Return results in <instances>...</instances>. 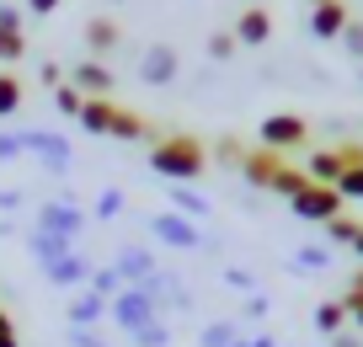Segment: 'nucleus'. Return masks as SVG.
<instances>
[{
    "label": "nucleus",
    "mask_w": 363,
    "mask_h": 347,
    "mask_svg": "<svg viewBox=\"0 0 363 347\" xmlns=\"http://www.w3.org/2000/svg\"><path fill=\"white\" fill-rule=\"evenodd\" d=\"M69 347H107L96 331H80V326H69Z\"/></svg>",
    "instance_id": "c9c22d12"
},
{
    "label": "nucleus",
    "mask_w": 363,
    "mask_h": 347,
    "mask_svg": "<svg viewBox=\"0 0 363 347\" xmlns=\"http://www.w3.org/2000/svg\"><path fill=\"white\" fill-rule=\"evenodd\" d=\"M54 107L65 112V118H75V123H80V107H86V97H80V91H75V86L65 80V86L54 91Z\"/></svg>",
    "instance_id": "cd10ccee"
},
{
    "label": "nucleus",
    "mask_w": 363,
    "mask_h": 347,
    "mask_svg": "<svg viewBox=\"0 0 363 347\" xmlns=\"http://www.w3.org/2000/svg\"><path fill=\"white\" fill-rule=\"evenodd\" d=\"M38 75H43V86H54V91H59V86H65V70H59V65H54V59H48V65H43V70H38Z\"/></svg>",
    "instance_id": "a19ab883"
},
{
    "label": "nucleus",
    "mask_w": 363,
    "mask_h": 347,
    "mask_svg": "<svg viewBox=\"0 0 363 347\" xmlns=\"http://www.w3.org/2000/svg\"><path fill=\"white\" fill-rule=\"evenodd\" d=\"M6 331H16V326H11V315H6V310H0V336H6Z\"/></svg>",
    "instance_id": "49530a36"
},
{
    "label": "nucleus",
    "mask_w": 363,
    "mask_h": 347,
    "mask_svg": "<svg viewBox=\"0 0 363 347\" xmlns=\"http://www.w3.org/2000/svg\"><path fill=\"white\" fill-rule=\"evenodd\" d=\"M113 118H118L113 97H86V107H80V128H86V134H107L113 139Z\"/></svg>",
    "instance_id": "2eb2a0df"
},
{
    "label": "nucleus",
    "mask_w": 363,
    "mask_h": 347,
    "mask_svg": "<svg viewBox=\"0 0 363 347\" xmlns=\"http://www.w3.org/2000/svg\"><path fill=\"white\" fill-rule=\"evenodd\" d=\"M235 347H246V336H240V342H235Z\"/></svg>",
    "instance_id": "3c124183"
},
{
    "label": "nucleus",
    "mask_w": 363,
    "mask_h": 347,
    "mask_svg": "<svg viewBox=\"0 0 363 347\" xmlns=\"http://www.w3.org/2000/svg\"><path fill=\"white\" fill-rule=\"evenodd\" d=\"M107 315V299L102 294H91V289H80L75 299H69V326H80V331H91V326Z\"/></svg>",
    "instance_id": "f3484780"
},
{
    "label": "nucleus",
    "mask_w": 363,
    "mask_h": 347,
    "mask_svg": "<svg viewBox=\"0 0 363 347\" xmlns=\"http://www.w3.org/2000/svg\"><path fill=\"white\" fill-rule=\"evenodd\" d=\"M272 38V16L262 11V6H246V11H240V22H235V43L240 48H262Z\"/></svg>",
    "instance_id": "4468645a"
},
{
    "label": "nucleus",
    "mask_w": 363,
    "mask_h": 347,
    "mask_svg": "<svg viewBox=\"0 0 363 347\" xmlns=\"http://www.w3.org/2000/svg\"><path fill=\"white\" fill-rule=\"evenodd\" d=\"M208 166V145L198 134H155L150 139V171L166 182H193Z\"/></svg>",
    "instance_id": "f257e3e1"
},
{
    "label": "nucleus",
    "mask_w": 363,
    "mask_h": 347,
    "mask_svg": "<svg viewBox=\"0 0 363 347\" xmlns=\"http://www.w3.org/2000/svg\"><path fill=\"white\" fill-rule=\"evenodd\" d=\"M337 192L347 203H363V166H352V171H342V182H337Z\"/></svg>",
    "instance_id": "7c9ffc66"
},
{
    "label": "nucleus",
    "mask_w": 363,
    "mask_h": 347,
    "mask_svg": "<svg viewBox=\"0 0 363 347\" xmlns=\"http://www.w3.org/2000/svg\"><path fill=\"white\" fill-rule=\"evenodd\" d=\"M246 321H267V294H251L246 299Z\"/></svg>",
    "instance_id": "58836bf2"
},
{
    "label": "nucleus",
    "mask_w": 363,
    "mask_h": 347,
    "mask_svg": "<svg viewBox=\"0 0 363 347\" xmlns=\"http://www.w3.org/2000/svg\"><path fill=\"white\" fill-rule=\"evenodd\" d=\"M342 192L337 187H320V182H310L305 192H299V198H289V209H294V219H310V224H331L342 214Z\"/></svg>",
    "instance_id": "20e7f679"
},
{
    "label": "nucleus",
    "mask_w": 363,
    "mask_h": 347,
    "mask_svg": "<svg viewBox=\"0 0 363 347\" xmlns=\"http://www.w3.org/2000/svg\"><path fill=\"white\" fill-rule=\"evenodd\" d=\"M113 139H128V145H134V139H155V128H150L139 112L118 107V118H113Z\"/></svg>",
    "instance_id": "4be33fe9"
},
{
    "label": "nucleus",
    "mask_w": 363,
    "mask_h": 347,
    "mask_svg": "<svg viewBox=\"0 0 363 347\" xmlns=\"http://www.w3.org/2000/svg\"><path fill=\"white\" fill-rule=\"evenodd\" d=\"M337 43H342V48H347V54H352V59L363 65V22H347V33H342Z\"/></svg>",
    "instance_id": "72a5a7b5"
},
{
    "label": "nucleus",
    "mask_w": 363,
    "mask_h": 347,
    "mask_svg": "<svg viewBox=\"0 0 363 347\" xmlns=\"http://www.w3.org/2000/svg\"><path fill=\"white\" fill-rule=\"evenodd\" d=\"M177 75H182V54L171 43H150L145 54H139V80H145V86H171Z\"/></svg>",
    "instance_id": "0eeeda50"
},
{
    "label": "nucleus",
    "mask_w": 363,
    "mask_h": 347,
    "mask_svg": "<svg viewBox=\"0 0 363 347\" xmlns=\"http://www.w3.org/2000/svg\"><path fill=\"white\" fill-rule=\"evenodd\" d=\"M0 27H11V33H22V6H0Z\"/></svg>",
    "instance_id": "ea45409f"
},
{
    "label": "nucleus",
    "mask_w": 363,
    "mask_h": 347,
    "mask_svg": "<svg viewBox=\"0 0 363 347\" xmlns=\"http://www.w3.org/2000/svg\"><path fill=\"white\" fill-rule=\"evenodd\" d=\"M326 230V246H358V236H363V219H352V214H337L331 224H320Z\"/></svg>",
    "instance_id": "412c9836"
},
{
    "label": "nucleus",
    "mask_w": 363,
    "mask_h": 347,
    "mask_svg": "<svg viewBox=\"0 0 363 347\" xmlns=\"http://www.w3.org/2000/svg\"><path fill=\"white\" fill-rule=\"evenodd\" d=\"M305 187H310V171H299V166H284V177L272 182V192H278V198H299Z\"/></svg>",
    "instance_id": "393cba45"
},
{
    "label": "nucleus",
    "mask_w": 363,
    "mask_h": 347,
    "mask_svg": "<svg viewBox=\"0 0 363 347\" xmlns=\"http://www.w3.org/2000/svg\"><path fill=\"white\" fill-rule=\"evenodd\" d=\"M225 283L240 294H257V272H246V268H225Z\"/></svg>",
    "instance_id": "f704fd0d"
},
{
    "label": "nucleus",
    "mask_w": 363,
    "mask_h": 347,
    "mask_svg": "<svg viewBox=\"0 0 363 347\" xmlns=\"http://www.w3.org/2000/svg\"><path fill=\"white\" fill-rule=\"evenodd\" d=\"M22 155L43 160L54 177H59V171H69V145L59 134H43V128H27V134H22Z\"/></svg>",
    "instance_id": "6e6552de"
},
{
    "label": "nucleus",
    "mask_w": 363,
    "mask_h": 347,
    "mask_svg": "<svg viewBox=\"0 0 363 347\" xmlns=\"http://www.w3.org/2000/svg\"><path fill=\"white\" fill-rule=\"evenodd\" d=\"M246 347H284L278 336H267V331H257V336H246Z\"/></svg>",
    "instance_id": "c03bdc74"
},
{
    "label": "nucleus",
    "mask_w": 363,
    "mask_h": 347,
    "mask_svg": "<svg viewBox=\"0 0 363 347\" xmlns=\"http://www.w3.org/2000/svg\"><path fill=\"white\" fill-rule=\"evenodd\" d=\"M347 6H342V0H331V6H310V33L320 38V43H337L342 33H347Z\"/></svg>",
    "instance_id": "f8f14e48"
},
{
    "label": "nucleus",
    "mask_w": 363,
    "mask_h": 347,
    "mask_svg": "<svg viewBox=\"0 0 363 347\" xmlns=\"http://www.w3.org/2000/svg\"><path fill=\"white\" fill-rule=\"evenodd\" d=\"M171 209L187 214V219H198V224L208 219V198H203V192H193L187 182H177V187H171Z\"/></svg>",
    "instance_id": "6ab92c4d"
},
{
    "label": "nucleus",
    "mask_w": 363,
    "mask_h": 347,
    "mask_svg": "<svg viewBox=\"0 0 363 347\" xmlns=\"http://www.w3.org/2000/svg\"><path fill=\"white\" fill-rule=\"evenodd\" d=\"M235 33H214V38H208V59H235Z\"/></svg>",
    "instance_id": "473e14b6"
},
{
    "label": "nucleus",
    "mask_w": 363,
    "mask_h": 347,
    "mask_svg": "<svg viewBox=\"0 0 363 347\" xmlns=\"http://www.w3.org/2000/svg\"><path fill=\"white\" fill-rule=\"evenodd\" d=\"M315 331L326 336V342H331L337 331H347V304H342V299H320V304H315Z\"/></svg>",
    "instance_id": "a211bd4d"
},
{
    "label": "nucleus",
    "mask_w": 363,
    "mask_h": 347,
    "mask_svg": "<svg viewBox=\"0 0 363 347\" xmlns=\"http://www.w3.org/2000/svg\"><path fill=\"white\" fill-rule=\"evenodd\" d=\"M257 134H262V150H278V155L310 145V123L299 118V112H272V118H262Z\"/></svg>",
    "instance_id": "f03ea898"
},
{
    "label": "nucleus",
    "mask_w": 363,
    "mask_h": 347,
    "mask_svg": "<svg viewBox=\"0 0 363 347\" xmlns=\"http://www.w3.org/2000/svg\"><path fill=\"white\" fill-rule=\"evenodd\" d=\"M347 294H363V268L352 272V283H347Z\"/></svg>",
    "instance_id": "a18cd8bd"
},
{
    "label": "nucleus",
    "mask_w": 363,
    "mask_h": 347,
    "mask_svg": "<svg viewBox=\"0 0 363 347\" xmlns=\"http://www.w3.org/2000/svg\"><path fill=\"white\" fill-rule=\"evenodd\" d=\"M0 347H22V342H16V331H6V336H0Z\"/></svg>",
    "instance_id": "de8ad7c7"
},
{
    "label": "nucleus",
    "mask_w": 363,
    "mask_h": 347,
    "mask_svg": "<svg viewBox=\"0 0 363 347\" xmlns=\"http://www.w3.org/2000/svg\"><path fill=\"white\" fill-rule=\"evenodd\" d=\"M284 166H289V155H278V150H246V160H240V177L251 182V187H267L272 192V182L284 177Z\"/></svg>",
    "instance_id": "1a4fd4ad"
},
{
    "label": "nucleus",
    "mask_w": 363,
    "mask_h": 347,
    "mask_svg": "<svg viewBox=\"0 0 363 347\" xmlns=\"http://www.w3.org/2000/svg\"><path fill=\"white\" fill-rule=\"evenodd\" d=\"M16 59H27V33L0 27V65H16Z\"/></svg>",
    "instance_id": "a878e982"
},
{
    "label": "nucleus",
    "mask_w": 363,
    "mask_h": 347,
    "mask_svg": "<svg viewBox=\"0 0 363 347\" xmlns=\"http://www.w3.org/2000/svg\"><path fill=\"white\" fill-rule=\"evenodd\" d=\"M118 214H123V192L107 187L102 198H96V219H118Z\"/></svg>",
    "instance_id": "2f4dec72"
},
{
    "label": "nucleus",
    "mask_w": 363,
    "mask_h": 347,
    "mask_svg": "<svg viewBox=\"0 0 363 347\" xmlns=\"http://www.w3.org/2000/svg\"><path fill=\"white\" fill-rule=\"evenodd\" d=\"M352 251H358V257H363V236H358V246H352Z\"/></svg>",
    "instance_id": "09e8293b"
},
{
    "label": "nucleus",
    "mask_w": 363,
    "mask_h": 347,
    "mask_svg": "<svg viewBox=\"0 0 363 347\" xmlns=\"http://www.w3.org/2000/svg\"><path fill=\"white\" fill-rule=\"evenodd\" d=\"M27 246H33V257L43 262V268H48V262H59V257H65V251H75V246H69V241L48 236V230H33V236H27Z\"/></svg>",
    "instance_id": "5701e85b"
},
{
    "label": "nucleus",
    "mask_w": 363,
    "mask_h": 347,
    "mask_svg": "<svg viewBox=\"0 0 363 347\" xmlns=\"http://www.w3.org/2000/svg\"><path fill=\"white\" fill-rule=\"evenodd\" d=\"M240 336H246V326H240V321H208L203 336H198V347H235Z\"/></svg>",
    "instance_id": "aec40b11"
},
{
    "label": "nucleus",
    "mask_w": 363,
    "mask_h": 347,
    "mask_svg": "<svg viewBox=\"0 0 363 347\" xmlns=\"http://www.w3.org/2000/svg\"><path fill=\"white\" fill-rule=\"evenodd\" d=\"M22 97H27L22 75H11V70H0V118H11V112L22 107Z\"/></svg>",
    "instance_id": "b1692460"
},
{
    "label": "nucleus",
    "mask_w": 363,
    "mask_h": 347,
    "mask_svg": "<svg viewBox=\"0 0 363 347\" xmlns=\"http://www.w3.org/2000/svg\"><path fill=\"white\" fill-rule=\"evenodd\" d=\"M69 86L80 91V97H113V70L102 65V59H80L75 70H69Z\"/></svg>",
    "instance_id": "9d476101"
},
{
    "label": "nucleus",
    "mask_w": 363,
    "mask_h": 347,
    "mask_svg": "<svg viewBox=\"0 0 363 347\" xmlns=\"http://www.w3.org/2000/svg\"><path fill=\"white\" fill-rule=\"evenodd\" d=\"M208 155H214V160H225V166H235V171H240V160H246V150H240V139H230V134H225V139H219L214 150H208Z\"/></svg>",
    "instance_id": "c756f323"
},
{
    "label": "nucleus",
    "mask_w": 363,
    "mask_h": 347,
    "mask_svg": "<svg viewBox=\"0 0 363 347\" xmlns=\"http://www.w3.org/2000/svg\"><path fill=\"white\" fill-rule=\"evenodd\" d=\"M48 283H59V289H80V283H91V262L80 257V251H65L59 262H48L43 268Z\"/></svg>",
    "instance_id": "ddd939ff"
},
{
    "label": "nucleus",
    "mask_w": 363,
    "mask_h": 347,
    "mask_svg": "<svg viewBox=\"0 0 363 347\" xmlns=\"http://www.w3.org/2000/svg\"><path fill=\"white\" fill-rule=\"evenodd\" d=\"M331 347H363V331H337V336H331Z\"/></svg>",
    "instance_id": "37998d69"
},
{
    "label": "nucleus",
    "mask_w": 363,
    "mask_h": 347,
    "mask_svg": "<svg viewBox=\"0 0 363 347\" xmlns=\"http://www.w3.org/2000/svg\"><path fill=\"white\" fill-rule=\"evenodd\" d=\"M22 155V134H0V160H16Z\"/></svg>",
    "instance_id": "4c0bfd02"
},
{
    "label": "nucleus",
    "mask_w": 363,
    "mask_h": 347,
    "mask_svg": "<svg viewBox=\"0 0 363 347\" xmlns=\"http://www.w3.org/2000/svg\"><path fill=\"white\" fill-rule=\"evenodd\" d=\"M310 6H331V0H310Z\"/></svg>",
    "instance_id": "8fccbe9b"
},
{
    "label": "nucleus",
    "mask_w": 363,
    "mask_h": 347,
    "mask_svg": "<svg viewBox=\"0 0 363 347\" xmlns=\"http://www.w3.org/2000/svg\"><path fill=\"white\" fill-rule=\"evenodd\" d=\"M118 43H123V27H118L113 16H91L86 22V48L91 54H113Z\"/></svg>",
    "instance_id": "dca6fc26"
},
{
    "label": "nucleus",
    "mask_w": 363,
    "mask_h": 347,
    "mask_svg": "<svg viewBox=\"0 0 363 347\" xmlns=\"http://www.w3.org/2000/svg\"><path fill=\"white\" fill-rule=\"evenodd\" d=\"M113 268H118V278H123V289H139L145 278H155V272H160V268H155V257H150L145 246H123Z\"/></svg>",
    "instance_id": "9b49d317"
},
{
    "label": "nucleus",
    "mask_w": 363,
    "mask_h": 347,
    "mask_svg": "<svg viewBox=\"0 0 363 347\" xmlns=\"http://www.w3.org/2000/svg\"><path fill=\"white\" fill-rule=\"evenodd\" d=\"M134 342L139 347H171V331H166V321H150V326L134 331Z\"/></svg>",
    "instance_id": "c85d7f7f"
},
{
    "label": "nucleus",
    "mask_w": 363,
    "mask_h": 347,
    "mask_svg": "<svg viewBox=\"0 0 363 347\" xmlns=\"http://www.w3.org/2000/svg\"><path fill=\"white\" fill-rule=\"evenodd\" d=\"M59 6H65V0H27V11H33V16H48V11H59Z\"/></svg>",
    "instance_id": "79ce46f5"
},
{
    "label": "nucleus",
    "mask_w": 363,
    "mask_h": 347,
    "mask_svg": "<svg viewBox=\"0 0 363 347\" xmlns=\"http://www.w3.org/2000/svg\"><path fill=\"white\" fill-rule=\"evenodd\" d=\"M342 304H347V321L363 331V294H342Z\"/></svg>",
    "instance_id": "e433bc0d"
},
{
    "label": "nucleus",
    "mask_w": 363,
    "mask_h": 347,
    "mask_svg": "<svg viewBox=\"0 0 363 347\" xmlns=\"http://www.w3.org/2000/svg\"><path fill=\"white\" fill-rule=\"evenodd\" d=\"M38 230H48V236H59V241H69V246H75V236L86 230V214H80L69 198H54V203H43V209H38Z\"/></svg>",
    "instance_id": "423d86ee"
},
{
    "label": "nucleus",
    "mask_w": 363,
    "mask_h": 347,
    "mask_svg": "<svg viewBox=\"0 0 363 347\" xmlns=\"http://www.w3.org/2000/svg\"><path fill=\"white\" fill-rule=\"evenodd\" d=\"M150 236H155L160 246H171V251H198V246H203L198 219H187V214H177V209L155 214V219H150Z\"/></svg>",
    "instance_id": "7ed1b4c3"
},
{
    "label": "nucleus",
    "mask_w": 363,
    "mask_h": 347,
    "mask_svg": "<svg viewBox=\"0 0 363 347\" xmlns=\"http://www.w3.org/2000/svg\"><path fill=\"white\" fill-rule=\"evenodd\" d=\"M326 262H331V246H299L294 251V268L299 272H320Z\"/></svg>",
    "instance_id": "bb28decb"
},
{
    "label": "nucleus",
    "mask_w": 363,
    "mask_h": 347,
    "mask_svg": "<svg viewBox=\"0 0 363 347\" xmlns=\"http://www.w3.org/2000/svg\"><path fill=\"white\" fill-rule=\"evenodd\" d=\"M107 315H113V321H118V326H123V331H128V336H134V331H139V326H150V321H160V304H155V299H150V294H145V289H123V294H118V299H113V304H107Z\"/></svg>",
    "instance_id": "39448f33"
},
{
    "label": "nucleus",
    "mask_w": 363,
    "mask_h": 347,
    "mask_svg": "<svg viewBox=\"0 0 363 347\" xmlns=\"http://www.w3.org/2000/svg\"><path fill=\"white\" fill-rule=\"evenodd\" d=\"M358 75H363V65H358Z\"/></svg>",
    "instance_id": "603ef678"
}]
</instances>
